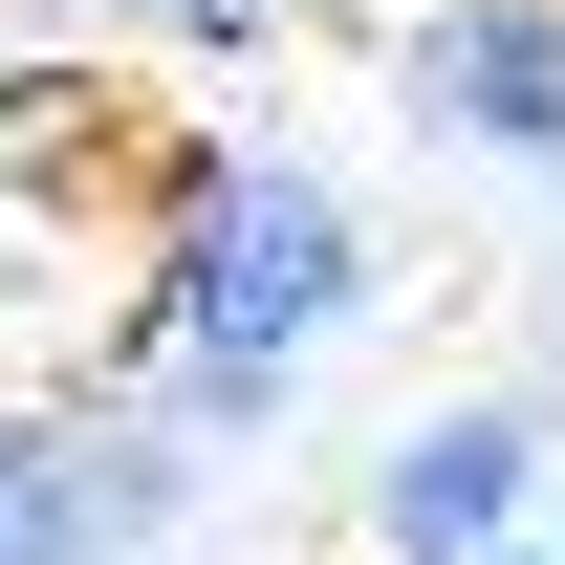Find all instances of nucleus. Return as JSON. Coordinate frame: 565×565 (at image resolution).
Returning a JSON list of instances; mask_svg holds the SVG:
<instances>
[{"label":"nucleus","instance_id":"0eeeda50","mask_svg":"<svg viewBox=\"0 0 565 565\" xmlns=\"http://www.w3.org/2000/svg\"><path fill=\"white\" fill-rule=\"evenodd\" d=\"M0 22H22V0H0Z\"/></svg>","mask_w":565,"mask_h":565},{"label":"nucleus","instance_id":"7ed1b4c3","mask_svg":"<svg viewBox=\"0 0 565 565\" xmlns=\"http://www.w3.org/2000/svg\"><path fill=\"white\" fill-rule=\"evenodd\" d=\"M196 435H152L131 392H44V414H0V565H152L196 522Z\"/></svg>","mask_w":565,"mask_h":565},{"label":"nucleus","instance_id":"20e7f679","mask_svg":"<svg viewBox=\"0 0 565 565\" xmlns=\"http://www.w3.org/2000/svg\"><path fill=\"white\" fill-rule=\"evenodd\" d=\"M370 87H392L414 152L565 174V0H392V22H370Z\"/></svg>","mask_w":565,"mask_h":565},{"label":"nucleus","instance_id":"423d86ee","mask_svg":"<svg viewBox=\"0 0 565 565\" xmlns=\"http://www.w3.org/2000/svg\"><path fill=\"white\" fill-rule=\"evenodd\" d=\"M500 565H565V544H500Z\"/></svg>","mask_w":565,"mask_h":565},{"label":"nucleus","instance_id":"f257e3e1","mask_svg":"<svg viewBox=\"0 0 565 565\" xmlns=\"http://www.w3.org/2000/svg\"><path fill=\"white\" fill-rule=\"evenodd\" d=\"M392 305V239L327 152L282 131H174L152 152V217H131V414L239 457V435L305 414V370Z\"/></svg>","mask_w":565,"mask_h":565},{"label":"nucleus","instance_id":"39448f33","mask_svg":"<svg viewBox=\"0 0 565 565\" xmlns=\"http://www.w3.org/2000/svg\"><path fill=\"white\" fill-rule=\"evenodd\" d=\"M44 44H152V66H262L305 0H22Z\"/></svg>","mask_w":565,"mask_h":565},{"label":"nucleus","instance_id":"f03ea898","mask_svg":"<svg viewBox=\"0 0 565 565\" xmlns=\"http://www.w3.org/2000/svg\"><path fill=\"white\" fill-rule=\"evenodd\" d=\"M544 479H565V392H435L370 435L349 522H370V565H500V544H565Z\"/></svg>","mask_w":565,"mask_h":565}]
</instances>
